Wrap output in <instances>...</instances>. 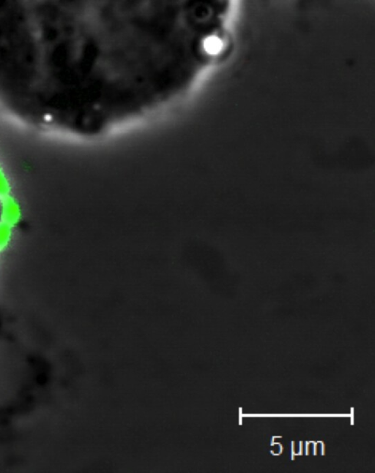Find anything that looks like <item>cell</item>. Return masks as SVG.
<instances>
[{"label": "cell", "instance_id": "6da1fadb", "mask_svg": "<svg viewBox=\"0 0 375 473\" xmlns=\"http://www.w3.org/2000/svg\"><path fill=\"white\" fill-rule=\"evenodd\" d=\"M2 211L5 219L14 222L18 218V206L16 201L11 195L2 200Z\"/></svg>", "mask_w": 375, "mask_h": 473}, {"label": "cell", "instance_id": "7a4b0ae2", "mask_svg": "<svg viewBox=\"0 0 375 473\" xmlns=\"http://www.w3.org/2000/svg\"><path fill=\"white\" fill-rule=\"evenodd\" d=\"M204 48L208 54H216L221 51L222 43L217 37H208L204 42Z\"/></svg>", "mask_w": 375, "mask_h": 473}, {"label": "cell", "instance_id": "3957f363", "mask_svg": "<svg viewBox=\"0 0 375 473\" xmlns=\"http://www.w3.org/2000/svg\"><path fill=\"white\" fill-rule=\"evenodd\" d=\"M11 194V185L9 180L3 171L0 166V201H2Z\"/></svg>", "mask_w": 375, "mask_h": 473}, {"label": "cell", "instance_id": "277c9868", "mask_svg": "<svg viewBox=\"0 0 375 473\" xmlns=\"http://www.w3.org/2000/svg\"><path fill=\"white\" fill-rule=\"evenodd\" d=\"M9 236V231L5 225H0V247H3L6 244Z\"/></svg>", "mask_w": 375, "mask_h": 473}, {"label": "cell", "instance_id": "5b68a950", "mask_svg": "<svg viewBox=\"0 0 375 473\" xmlns=\"http://www.w3.org/2000/svg\"><path fill=\"white\" fill-rule=\"evenodd\" d=\"M320 453L321 455H324L325 454V445L323 442H320Z\"/></svg>", "mask_w": 375, "mask_h": 473}, {"label": "cell", "instance_id": "8992f818", "mask_svg": "<svg viewBox=\"0 0 375 473\" xmlns=\"http://www.w3.org/2000/svg\"><path fill=\"white\" fill-rule=\"evenodd\" d=\"M294 442H291V458L294 460Z\"/></svg>", "mask_w": 375, "mask_h": 473}, {"label": "cell", "instance_id": "52a82bcc", "mask_svg": "<svg viewBox=\"0 0 375 473\" xmlns=\"http://www.w3.org/2000/svg\"><path fill=\"white\" fill-rule=\"evenodd\" d=\"M312 445H313V448H312L313 454H314V455H316V451H317V448H316V447H317V442H312Z\"/></svg>", "mask_w": 375, "mask_h": 473}, {"label": "cell", "instance_id": "ba28073f", "mask_svg": "<svg viewBox=\"0 0 375 473\" xmlns=\"http://www.w3.org/2000/svg\"><path fill=\"white\" fill-rule=\"evenodd\" d=\"M299 445H300V447H299V451L298 454H300V455H301V454H302V442H299Z\"/></svg>", "mask_w": 375, "mask_h": 473}]
</instances>
